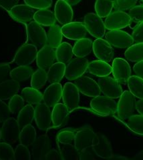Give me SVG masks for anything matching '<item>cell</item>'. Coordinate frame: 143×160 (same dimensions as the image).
<instances>
[{
    "mask_svg": "<svg viewBox=\"0 0 143 160\" xmlns=\"http://www.w3.org/2000/svg\"><path fill=\"white\" fill-rule=\"evenodd\" d=\"M84 24L85 25L88 32L94 38H102L105 36L106 27L105 22L97 14L89 13L86 14L84 19Z\"/></svg>",
    "mask_w": 143,
    "mask_h": 160,
    "instance_id": "5",
    "label": "cell"
},
{
    "mask_svg": "<svg viewBox=\"0 0 143 160\" xmlns=\"http://www.w3.org/2000/svg\"><path fill=\"white\" fill-rule=\"evenodd\" d=\"M31 147V159L43 160L50 149V138L47 135H41Z\"/></svg>",
    "mask_w": 143,
    "mask_h": 160,
    "instance_id": "18",
    "label": "cell"
},
{
    "mask_svg": "<svg viewBox=\"0 0 143 160\" xmlns=\"http://www.w3.org/2000/svg\"><path fill=\"white\" fill-rule=\"evenodd\" d=\"M138 0H114V8L118 11H126L136 6Z\"/></svg>",
    "mask_w": 143,
    "mask_h": 160,
    "instance_id": "48",
    "label": "cell"
},
{
    "mask_svg": "<svg viewBox=\"0 0 143 160\" xmlns=\"http://www.w3.org/2000/svg\"><path fill=\"white\" fill-rule=\"evenodd\" d=\"M47 82V72L39 68L32 74L31 78V86L33 88L39 90L45 86Z\"/></svg>",
    "mask_w": 143,
    "mask_h": 160,
    "instance_id": "41",
    "label": "cell"
},
{
    "mask_svg": "<svg viewBox=\"0 0 143 160\" xmlns=\"http://www.w3.org/2000/svg\"><path fill=\"white\" fill-rule=\"evenodd\" d=\"M45 160H60L62 159L60 153L58 150L55 149H50L47 154L46 155L45 158H44Z\"/></svg>",
    "mask_w": 143,
    "mask_h": 160,
    "instance_id": "54",
    "label": "cell"
},
{
    "mask_svg": "<svg viewBox=\"0 0 143 160\" xmlns=\"http://www.w3.org/2000/svg\"><path fill=\"white\" fill-rule=\"evenodd\" d=\"M57 145L63 160H80V154L74 144H64L57 142Z\"/></svg>",
    "mask_w": 143,
    "mask_h": 160,
    "instance_id": "36",
    "label": "cell"
},
{
    "mask_svg": "<svg viewBox=\"0 0 143 160\" xmlns=\"http://www.w3.org/2000/svg\"><path fill=\"white\" fill-rule=\"evenodd\" d=\"M136 98L130 91L123 92L117 103V116L122 122L125 121L135 113L136 109Z\"/></svg>",
    "mask_w": 143,
    "mask_h": 160,
    "instance_id": "2",
    "label": "cell"
},
{
    "mask_svg": "<svg viewBox=\"0 0 143 160\" xmlns=\"http://www.w3.org/2000/svg\"><path fill=\"white\" fill-rule=\"evenodd\" d=\"M74 83L79 92L86 96L95 98L100 96L102 93L98 83L90 77L82 76L74 80Z\"/></svg>",
    "mask_w": 143,
    "mask_h": 160,
    "instance_id": "13",
    "label": "cell"
},
{
    "mask_svg": "<svg viewBox=\"0 0 143 160\" xmlns=\"http://www.w3.org/2000/svg\"><path fill=\"white\" fill-rule=\"evenodd\" d=\"M130 18V28L134 29L139 23L143 22V5L132 8L128 13Z\"/></svg>",
    "mask_w": 143,
    "mask_h": 160,
    "instance_id": "42",
    "label": "cell"
},
{
    "mask_svg": "<svg viewBox=\"0 0 143 160\" xmlns=\"http://www.w3.org/2000/svg\"><path fill=\"white\" fill-rule=\"evenodd\" d=\"M0 159L15 160L14 149L10 144L3 142H0Z\"/></svg>",
    "mask_w": 143,
    "mask_h": 160,
    "instance_id": "44",
    "label": "cell"
},
{
    "mask_svg": "<svg viewBox=\"0 0 143 160\" xmlns=\"http://www.w3.org/2000/svg\"><path fill=\"white\" fill-rule=\"evenodd\" d=\"M131 68L126 60L120 58H115L112 62V73L113 77L120 84L127 83L131 76Z\"/></svg>",
    "mask_w": 143,
    "mask_h": 160,
    "instance_id": "12",
    "label": "cell"
},
{
    "mask_svg": "<svg viewBox=\"0 0 143 160\" xmlns=\"http://www.w3.org/2000/svg\"><path fill=\"white\" fill-rule=\"evenodd\" d=\"M21 129L19 126L17 119L12 117L3 123L1 128L2 142L10 144L12 146H16L19 143Z\"/></svg>",
    "mask_w": 143,
    "mask_h": 160,
    "instance_id": "1",
    "label": "cell"
},
{
    "mask_svg": "<svg viewBox=\"0 0 143 160\" xmlns=\"http://www.w3.org/2000/svg\"><path fill=\"white\" fill-rule=\"evenodd\" d=\"M90 107L98 113L103 116H110L116 113L117 103L112 98L100 95L92 99Z\"/></svg>",
    "mask_w": 143,
    "mask_h": 160,
    "instance_id": "4",
    "label": "cell"
},
{
    "mask_svg": "<svg viewBox=\"0 0 143 160\" xmlns=\"http://www.w3.org/2000/svg\"><path fill=\"white\" fill-rule=\"evenodd\" d=\"M21 96L24 101L28 104L38 105L43 102V94L39 91L33 88H26L23 89L21 93Z\"/></svg>",
    "mask_w": 143,
    "mask_h": 160,
    "instance_id": "33",
    "label": "cell"
},
{
    "mask_svg": "<svg viewBox=\"0 0 143 160\" xmlns=\"http://www.w3.org/2000/svg\"><path fill=\"white\" fill-rule=\"evenodd\" d=\"M65 72L66 64L58 62L54 63L47 71L48 82L50 83H60L65 76Z\"/></svg>",
    "mask_w": 143,
    "mask_h": 160,
    "instance_id": "28",
    "label": "cell"
},
{
    "mask_svg": "<svg viewBox=\"0 0 143 160\" xmlns=\"http://www.w3.org/2000/svg\"><path fill=\"white\" fill-rule=\"evenodd\" d=\"M133 71H134L136 76L143 78V60L136 62L133 67Z\"/></svg>",
    "mask_w": 143,
    "mask_h": 160,
    "instance_id": "55",
    "label": "cell"
},
{
    "mask_svg": "<svg viewBox=\"0 0 143 160\" xmlns=\"http://www.w3.org/2000/svg\"><path fill=\"white\" fill-rule=\"evenodd\" d=\"M26 31L28 43L33 45L38 49H41L47 44V33L41 25L32 21L27 24Z\"/></svg>",
    "mask_w": 143,
    "mask_h": 160,
    "instance_id": "3",
    "label": "cell"
},
{
    "mask_svg": "<svg viewBox=\"0 0 143 160\" xmlns=\"http://www.w3.org/2000/svg\"><path fill=\"white\" fill-rule=\"evenodd\" d=\"M25 101H24L22 97L19 95L17 94L9 99L8 106L9 109L14 116H18L19 113L22 111V109L24 108L25 105Z\"/></svg>",
    "mask_w": 143,
    "mask_h": 160,
    "instance_id": "43",
    "label": "cell"
},
{
    "mask_svg": "<svg viewBox=\"0 0 143 160\" xmlns=\"http://www.w3.org/2000/svg\"><path fill=\"white\" fill-rule=\"evenodd\" d=\"M63 36L71 40H78L85 38L88 31L85 25L82 22H70L64 25L61 28Z\"/></svg>",
    "mask_w": 143,
    "mask_h": 160,
    "instance_id": "16",
    "label": "cell"
},
{
    "mask_svg": "<svg viewBox=\"0 0 143 160\" xmlns=\"http://www.w3.org/2000/svg\"><path fill=\"white\" fill-rule=\"evenodd\" d=\"M65 1L68 3L70 4L71 6H76V5L80 3L81 0H65Z\"/></svg>",
    "mask_w": 143,
    "mask_h": 160,
    "instance_id": "57",
    "label": "cell"
},
{
    "mask_svg": "<svg viewBox=\"0 0 143 160\" xmlns=\"http://www.w3.org/2000/svg\"><path fill=\"white\" fill-rule=\"evenodd\" d=\"M106 39L112 47L118 49L129 48L135 42L129 33L122 30L109 31L106 35Z\"/></svg>",
    "mask_w": 143,
    "mask_h": 160,
    "instance_id": "9",
    "label": "cell"
},
{
    "mask_svg": "<svg viewBox=\"0 0 143 160\" xmlns=\"http://www.w3.org/2000/svg\"><path fill=\"white\" fill-rule=\"evenodd\" d=\"M12 113L9 109L8 105L3 100L0 99V123H3L6 120L12 118Z\"/></svg>",
    "mask_w": 143,
    "mask_h": 160,
    "instance_id": "49",
    "label": "cell"
},
{
    "mask_svg": "<svg viewBox=\"0 0 143 160\" xmlns=\"http://www.w3.org/2000/svg\"><path fill=\"white\" fill-rule=\"evenodd\" d=\"M62 99L69 112L76 109L80 103V92L74 83H66L63 88Z\"/></svg>",
    "mask_w": 143,
    "mask_h": 160,
    "instance_id": "11",
    "label": "cell"
},
{
    "mask_svg": "<svg viewBox=\"0 0 143 160\" xmlns=\"http://www.w3.org/2000/svg\"><path fill=\"white\" fill-rule=\"evenodd\" d=\"M28 6L36 9L50 8L52 5V0H24Z\"/></svg>",
    "mask_w": 143,
    "mask_h": 160,
    "instance_id": "47",
    "label": "cell"
},
{
    "mask_svg": "<svg viewBox=\"0 0 143 160\" xmlns=\"http://www.w3.org/2000/svg\"><path fill=\"white\" fill-rule=\"evenodd\" d=\"M33 21H35L42 26L51 27L56 22L55 14L51 10L48 9H38L35 12L33 17Z\"/></svg>",
    "mask_w": 143,
    "mask_h": 160,
    "instance_id": "26",
    "label": "cell"
},
{
    "mask_svg": "<svg viewBox=\"0 0 143 160\" xmlns=\"http://www.w3.org/2000/svg\"><path fill=\"white\" fill-rule=\"evenodd\" d=\"M92 148L98 158L110 159L114 156L110 142L102 133H96Z\"/></svg>",
    "mask_w": 143,
    "mask_h": 160,
    "instance_id": "15",
    "label": "cell"
},
{
    "mask_svg": "<svg viewBox=\"0 0 143 160\" xmlns=\"http://www.w3.org/2000/svg\"><path fill=\"white\" fill-rule=\"evenodd\" d=\"M11 68L9 63H0V83L11 79Z\"/></svg>",
    "mask_w": 143,
    "mask_h": 160,
    "instance_id": "50",
    "label": "cell"
},
{
    "mask_svg": "<svg viewBox=\"0 0 143 160\" xmlns=\"http://www.w3.org/2000/svg\"><path fill=\"white\" fill-rule=\"evenodd\" d=\"M38 48L30 43H26L19 48L13 59L18 66H28L35 61L38 55Z\"/></svg>",
    "mask_w": 143,
    "mask_h": 160,
    "instance_id": "7",
    "label": "cell"
},
{
    "mask_svg": "<svg viewBox=\"0 0 143 160\" xmlns=\"http://www.w3.org/2000/svg\"><path fill=\"white\" fill-rule=\"evenodd\" d=\"M63 88L60 83H51L43 94V102L48 107L53 108L62 98Z\"/></svg>",
    "mask_w": 143,
    "mask_h": 160,
    "instance_id": "23",
    "label": "cell"
},
{
    "mask_svg": "<svg viewBox=\"0 0 143 160\" xmlns=\"http://www.w3.org/2000/svg\"><path fill=\"white\" fill-rule=\"evenodd\" d=\"M96 133L90 128H84L76 132L74 146L78 152L92 147Z\"/></svg>",
    "mask_w": 143,
    "mask_h": 160,
    "instance_id": "21",
    "label": "cell"
},
{
    "mask_svg": "<svg viewBox=\"0 0 143 160\" xmlns=\"http://www.w3.org/2000/svg\"><path fill=\"white\" fill-rule=\"evenodd\" d=\"M35 118V108L32 105L27 104L17 116V121L22 129L28 125L32 124Z\"/></svg>",
    "mask_w": 143,
    "mask_h": 160,
    "instance_id": "30",
    "label": "cell"
},
{
    "mask_svg": "<svg viewBox=\"0 0 143 160\" xmlns=\"http://www.w3.org/2000/svg\"><path fill=\"white\" fill-rule=\"evenodd\" d=\"M54 14L57 21L63 26L72 22L73 10L65 0H58L54 8Z\"/></svg>",
    "mask_w": 143,
    "mask_h": 160,
    "instance_id": "22",
    "label": "cell"
},
{
    "mask_svg": "<svg viewBox=\"0 0 143 160\" xmlns=\"http://www.w3.org/2000/svg\"><path fill=\"white\" fill-rule=\"evenodd\" d=\"M56 60V50L48 45L39 50L36 58L38 68L48 71Z\"/></svg>",
    "mask_w": 143,
    "mask_h": 160,
    "instance_id": "19",
    "label": "cell"
},
{
    "mask_svg": "<svg viewBox=\"0 0 143 160\" xmlns=\"http://www.w3.org/2000/svg\"><path fill=\"white\" fill-rule=\"evenodd\" d=\"M142 2H143V0H142Z\"/></svg>",
    "mask_w": 143,
    "mask_h": 160,
    "instance_id": "60",
    "label": "cell"
},
{
    "mask_svg": "<svg viewBox=\"0 0 143 160\" xmlns=\"http://www.w3.org/2000/svg\"><path fill=\"white\" fill-rule=\"evenodd\" d=\"M33 70L32 67L28 66H18L11 71V79L18 82L19 84L28 82L32 78Z\"/></svg>",
    "mask_w": 143,
    "mask_h": 160,
    "instance_id": "31",
    "label": "cell"
},
{
    "mask_svg": "<svg viewBox=\"0 0 143 160\" xmlns=\"http://www.w3.org/2000/svg\"><path fill=\"white\" fill-rule=\"evenodd\" d=\"M75 134L76 133L72 130H62L57 135V142L64 144L74 145Z\"/></svg>",
    "mask_w": 143,
    "mask_h": 160,
    "instance_id": "45",
    "label": "cell"
},
{
    "mask_svg": "<svg viewBox=\"0 0 143 160\" xmlns=\"http://www.w3.org/2000/svg\"><path fill=\"white\" fill-rule=\"evenodd\" d=\"M43 102L36 105L35 108L34 119L38 128L42 131H47L52 124V111Z\"/></svg>",
    "mask_w": 143,
    "mask_h": 160,
    "instance_id": "14",
    "label": "cell"
},
{
    "mask_svg": "<svg viewBox=\"0 0 143 160\" xmlns=\"http://www.w3.org/2000/svg\"><path fill=\"white\" fill-rule=\"evenodd\" d=\"M9 13L16 22L27 25L33 21L35 11L33 8L26 4H21L13 8Z\"/></svg>",
    "mask_w": 143,
    "mask_h": 160,
    "instance_id": "20",
    "label": "cell"
},
{
    "mask_svg": "<svg viewBox=\"0 0 143 160\" xmlns=\"http://www.w3.org/2000/svg\"><path fill=\"white\" fill-rule=\"evenodd\" d=\"M20 84L12 79L6 80L0 83V99L3 101L9 100L18 94Z\"/></svg>",
    "mask_w": 143,
    "mask_h": 160,
    "instance_id": "24",
    "label": "cell"
},
{
    "mask_svg": "<svg viewBox=\"0 0 143 160\" xmlns=\"http://www.w3.org/2000/svg\"><path fill=\"white\" fill-rule=\"evenodd\" d=\"M97 83L104 96L112 99L119 98L123 93L121 84L115 78L109 76L101 77L98 79Z\"/></svg>",
    "mask_w": 143,
    "mask_h": 160,
    "instance_id": "8",
    "label": "cell"
},
{
    "mask_svg": "<svg viewBox=\"0 0 143 160\" xmlns=\"http://www.w3.org/2000/svg\"><path fill=\"white\" fill-rule=\"evenodd\" d=\"M93 51V42L89 38L79 39L73 47V53L76 57L86 58Z\"/></svg>",
    "mask_w": 143,
    "mask_h": 160,
    "instance_id": "27",
    "label": "cell"
},
{
    "mask_svg": "<svg viewBox=\"0 0 143 160\" xmlns=\"http://www.w3.org/2000/svg\"><path fill=\"white\" fill-rule=\"evenodd\" d=\"M126 59L131 62H139L143 60V43H136L127 48L125 53Z\"/></svg>",
    "mask_w": 143,
    "mask_h": 160,
    "instance_id": "38",
    "label": "cell"
},
{
    "mask_svg": "<svg viewBox=\"0 0 143 160\" xmlns=\"http://www.w3.org/2000/svg\"><path fill=\"white\" fill-rule=\"evenodd\" d=\"M37 138L36 130L32 124L23 127L21 129L19 143L26 147H31Z\"/></svg>",
    "mask_w": 143,
    "mask_h": 160,
    "instance_id": "35",
    "label": "cell"
},
{
    "mask_svg": "<svg viewBox=\"0 0 143 160\" xmlns=\"http://www.w3.org/2000/svg\"><path fill=\"white\" fill-rule=\"evenodd\" d=\"M63 34L59 25L54 24L49 29L47 33V44L50 47L56 49L62 43Z\"/></svg>",
    "mask_w": 143,
    "mask_h": 160,
    "instance_id": "32",
    "label": "cell"
},
{
    "mask_svg": "<svg viewBox=\"0 0 143 160\" xmlns=\"http://www.w3.org/2000/svg\"><path fill=\"white\" fill-rule=\"evenodd\" d=\"M20 0H0V7L9 12L17 5H18Z\"/></svg>",
    "mask_w": 143,
    "mask_h": 160,
    "instance_id": "53",
    "label": "cell"
},
{
    "mask_svg": "<svg viewBox=\"0 0 143 160\" xmlns=\"http://www.w3.org/2000/svg\"><path fill=\"white\" fill-rule=\"evenodd\" d=\"M88 60L86 58H72L66 66L65 76L68 80L74 81L87 71Z\"/></svg>",
    "mask_w": 143,
    "mask_h": 160,
    "instance_id": "6",
    "label": "cell"
},
{
    "mask_svg": "<svg viewBox=\"0 0 143 160\" xmlns=\"http://www.w3.org/2000/svg\"><path fill=\"white\" fill-rule=\"evenodd\" d=\"M128 88L130 92L135 98L143 99V78L132 76L127 81Z\"/></svg>",
    "mask_w": 143,
    "mask_h": 160,
    "instance_id": "37",
    "label": "cell"
},
{
    "mask_svg": "<svg viewBox=\"0 0 143 160\" xmlns=\"http://www.w3.org/2000/svg\"><path fill=\"white\" fill-rule=\"evenodd\" d=\"M79 154H80V160H94L97 158V156L93 150L92 147L82 150L79 152Z\"/></svg>",
    "mask_w": 143,
    "mask_h": 160,
    "instance_id": "52",
    "label": "cell"
},
{
    "mask_svg": "<svg viewBox=\"0 0 143 160\" xmlns=\"http://www.w3.org/2000/svg\"><path fill=\"white\" fill-rule=\"evenodd\" d=\"M124 122L130 131L143 136V116L142 115H132Z\"/></svg>",
    "mask_w": 143,
    "mask_h": 160,
    "instance_id": "39",
    "label": "cell"
},
{
    "mask_svg": "<svg viewBox=\"0 0 143 160\" xmlns=\"http://www.w3.org/2000/svg\"><path fill=\"white\" fill-rule=\"evenodd\" d=\"M135 107L139 113L143 116V99H139V100L136 101Z\"/></svg>",
    "mask_w": 143,
    "mask_h": 160,
    "instance_id": "56",
    "label": "cell"
},
{
    "mask_svg": "<svg viewBox=\"0 0 143 160\" xmlns=\"http://www.w3.org/2000/svg\"><path fill=\"white\" fill-rule=\"evenodd\" d=\"M15 160H30L31 152L28 147L19 143L14 149Z\"/></svg>",
    "mask_w": 143,
    "mask_h": 160,
    "instance_id": "46",
    "label": "cell"
},
{
    "mask_svg": "<svg viewBox=\"0 0 143 160\" xmlns=\"http://www.w3.org/2000/svg\"><path fill=\"white\" fill-rule=\"evenodd\" d=\"M73 48L70 43L63 42L56 49V59L58 62L67 64L73 58Z\"/></svg>",
    "mask_w": 143,
    "mask_h": 160,
    "instance_id": "34",
    "label": "cell"
},
{
    "mask_svg": "<svg viewBox=\"0 0 143 160\" xmlns=\"http://www.w3.org/2000/svg\"><path fill=\"white\" fill-rule=\"evenodd\" d=\"M132 37L136 43H143V22L133 29Z\"/></svg>",
    "mask_w": 143,
    "mask_h": 160,
    "instance_id": "51",
    "label": "cell"
},
{
    "mask_svg": "<svg viewBox=\"0 0 143 160\" xmlns=\"http://www.w3.org/2000/svg\"><path fill=\"white\" fill-rule=\"evenodd\" d=\"M69 111L64 103H57L52 108V119L54 127H59L66 122L68 116Z\"/></svg>",
    "mask_w": 143,
    "mask_h": 160,
    "instance_id": "29",
    "label": "cell"
},
{
    "mask_svg": "<svg viewBox=\"0 0 143 160\" xmlns=\"http://www.w3.org/2000/svg\"><path fill=\"white\" fill-rule=\"evenodd\" d=\"M135 158L139 159H143V151L140 152L139 153H138L135 156Z\"/></svg>",
    "mask_w": 143,
    "mask_h": 160,
    "instance_id": "58",
    "label": "cell"
},
{
    "mask_svg": "<svg viewBox=\"0 0 143 160\" xmlns=\"http://www.w3.org/2000/svg\"><path fill=\"white\" fill-rule=\"evenodd\" d=\"M130 18L129 14L123 11H116L110 13L106 17L105 25L106 29L109 31L120 30L129 26Z\"/></svg>",
    "mask_w": 143,
    "mask_h": 160,
    "instance_id": "10",
    "label": "cell"
},
{
    "mask_svg": "<svg viewBox=\"0 0 143 160\" xmlns=\"http://www.w3.org/2000/svg\"><path fill=\"white\" fill-rule=\"evenodd\" d=\"M93 52L98 59L107 63H110L114 57L112 47L102 38H98L93 42Z\"/></svg>",
    "mask_w": 143,
    "mask_h": 160,
    "instance_id": "17",
    "label": "cell"
},
{
    "mask_svg": "<svg viewBox=\"0 0 143 160\" xmlns=\"http://www.w3.org/2000/svg\"><path fill=\"white\" fill-rule=\"evenodd\" d=\"M114 8V0H96L95 3V11L98 16L106 18L112 13Z\"/></svg>",
    "mask_w": 143,
    "mask_h": 160,
    "instance_id": "40",
    "label": "cell"
},
{
    "mask_svg": "<svg viewBox=\"0 0 143 160\" xmlns=\"http://www.w3.org/2000/svg\"><path fill=\"white\" fill-rule=\"evenodd\" d=\"M2 142V136H1V128H0V142Z\"/></svg>",
    "mask_w": 143,
    "mask_h": 160,
    "instance_id": "59",
    "label": "cell"
},
{
    "mask_svg": "<svg viewBox=\"0 0 143 160\" xmlns=\"http://www.w3.org/2000/svg\"><path fill=\"white\" fill-rule=\"evenodd\" d=\"M88 72L93 76L101 78L108 76L112 73V66L101 60H94L88 63Z\"/></svg>",
    "mask_w": 143,
    "mask_h": 160,
    "instance_id": "25",
    "label": "cell"
}]
</instances>
